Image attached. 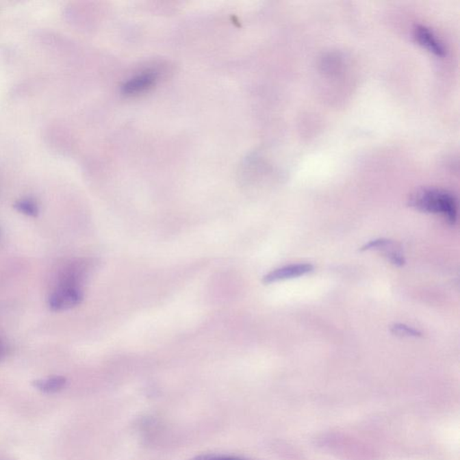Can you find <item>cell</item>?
<instances>
[{"label": "cell", "mask_w": 460, "mask_h": 460, "mask_svg": "<svg viewBox=\"0 0 460 460\" xmlns=\"http://www.w3.org/2000/svg\"><path fill=\"white\" fill-rule=\"evenodd\" d=\"M67 381L60 376H51V378L40 379L34 382V386L44 393H55L65 387Z\"/></svg>", "instance_id": "6"}, {"label": "cell", "mask_w": 460, "mask_h": 460, "mask_svg": "<svg viewBox=\"0 0 460 460\" xmlns=\"http://www.w3.org/2000/svg\"><path fill=\"white\" fill-rule=\"evenodd\" d=\"M192 460H246L234 456L225 455H201L195 457Z\"/></svg>", "instance_id": "9"}, {"label": "cell", "mask_w": 460, "mask_h": 460, "mask_svg": "<svg viewBox=\"0 0 460 460\" xmlns=\"http://www.w3.org/2000/svg\"><path fill=\"white\" fill-rule=\"evenodd\" d=\"M158 73L156 71H146L129 79L122 86L123 94L136 96L148 91L156 84Z\"/></svg>", "instance_id": "3"}, {"label": "cell", "mask_w": 460, "mask_h": 460, "mask_svg": "<svg viewBox=\"0 0 460 460\" xmlns=\"http://www.w3.org/2000/svg\"><path fill=\"white\" fill-rule=\"evenodd\" d=\"M415 37L419 44L427 49L431 53L437 56L444 55L446 51L444 43L439 41L438 37L429 28L418 25L415 29Z\"/></svg>", "instance_id": "5"}, {"label": "cell", "mask_w": 460, "mask_h": 460, "mask_svg": "<svg viewBox=\"0 0 460 460\" xmlns=\"http://www.w3.org/2000/svg\"><path fill=\"white\" fill-rule=\"evenodd\" d=\"M14 208L20 214L36 218L39 214V207L36 201L31 199H22L14 203Z\"/></svg>", "instance_id": "7"}, {"label": "cell", "mask_w": 460, "mask_h": 460, "mask_svg": "<svg viewBox=\"0 0 460 460\" xmlns=\"http://www.w3.org/2000/svg\"><path fill=\"white\" fill-rule=\"evenodd\" d=\"M82 270L68 273L54 288L48 298L53 311L60 312L73 309L83 301Z\"/></svg>", "instance_id": "2"}, {"label": "cell", "mask_w": 460, "mask_h": 460, "mask_svg": "<svg viewBox=\"0 0 460 460\" xmlns=\"http://www.w3.org/2000/svg\"><path fill=\"white\" fill-rule=\"evenodd\" d=\"M409 204L420 212L444 215L450 224L456 222V199L452 194L444 190H420L411 196Z\"/></svg>", "instance_id": "1"}, {"label": "cell", "mask_w": 460, "mask_h": 460, "mask_svg": "<svg viewBox=\"0 0 460 460\" xmlns=\"http://www.w3.org/2000/svg\"><path fill=\"white\" fill-rule=\"evenodd\" d=\"M391 331L396 335L408 336V337H421L422 336V333L418 330L408 327L407 324H396Z\"/></svg>", "instance_id": "8"}, {"label": "cell", "mask_w": 460, "mask_h": 460, "mask_svg": "<svg viewBox=\"0 0 460 460\" xmlns=\"http://www.w3.org/2000/svg\"><path fill=\"white\" fill-rule=\"evenodd\" d=\"M5 352V344L2 343L1 341H0V359L4 356Z\"/></svg>", "instance_id": "10"}, {"label": "cell", "mask_w": 460, "mask_h": 460, "mask_svg": "<svg viewBox=\"0 0 460 460\" xmlns=\"http://www.w3.org/2000/svg\"><path fill=\"white\" fill-rule=\"evenodd\" d=\"M313 269H314V267L309 264H292V266L273 270L268 274L264 276L263 281L264 283L271 284L280 281L298 278L311 272Z\"/></svg>", "instance_id": "4"}]
</instances>
